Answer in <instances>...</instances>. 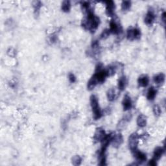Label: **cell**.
<instances>
[{"instance_id":"1","label":"cell","mask_w":166,"mask_h":166,"mask_svg":"<svg viewBox=\"0 0 166 166\" xmlns=\"http://www.w3.org/2000/svg\"><path fill=\"white\" fill-rule=\"evenodd\" d=\"M88 15L85 19L82 22V26L86 30H89L91 32H94L97 29L100 23V19L96 16L93 12L90 10L88 13Z\"/></svg>"},{"instance_id":"2","label":"cell","mask_w":166,"mask_h":166,"mask_svg":"<svg viewBox=\"0 0 166 166\" xmlns=\"http://www.w3.org/2000/svg\"><path fill=\"white\" fill-rule=\"evenodd\" d=\"M90 105L92 108L93 117L95 120H98L102 117V113L99 105V101L97 96L95 95H92L90 97Z\"/></svg>"},{"instance_id":"3","label":"cell","mask_w":166,"mask_h":166,"mask_svg":"<svg viewBox=\"0 0 166 166\" xmlns=\"http://www.w3.org/2000/svg\"><path fill=\"white\" fill-rule=\"evenodd\" d=\"M126 38L129 40H138L141 38V31L137 28H131L126 32Z\"/></svg>"},{"instance_id":"4","label":"cell","mask_w":166,"mask_h":166,"mask_svg":"<svg viewBox=\"0 0 166 166\" xmlns=\"http://www.w3.org/2000/svg\"><path fill=\"white\" fill-rule=\"evenodd\" d=\"M140 138V135L137 133H132L129 138V149L132 151L137 149L138 145V140Z\"/></svg>"},{"instance_id":"5","label":"cell","mask_w":166,"mask_h":166,"mask_svg":"<svg viewBox=\"0 0 166 166\" xmlns=\"http://www.w3.org/2000/svg\"><path fill=\"white\" fill-rule=\"evenodd\" d=\"M109 30L110 33H113L114 35H120L123 32L122 27L115 20H112L110 22Z\"/></svg>"},{"instance_id":"6","label":"cell","mask_w":166,"mask_h":166,"mask_svg":"<svg viewBox=\"0 0 166 166\" xmlns=\"http://www.w3.org/2000/svg\"><path fill=\"white\" fill-rule=\"evenodd\" d=\"M132 153H133L134 156L136 160V162L138 163V164H142V163L146 161L147 156L144 153L138 150V149L134 150V151H132Z\"/></svg>"},{"instance_id":"7","label":"cell","mask_w":166,"mask_h":166,"mask_svg":"<svg viewBox=\"0 0 166 166\" xmlns=\"http://www.w3.org/2000/svg\"><path fill=\"white\" fill-rule=\"evenodd\" d=\"M123 138L121 134L117 133V134H113L111 143L112 145L114 147L118 148L123 143Z\"/></svg>"},{"instance_id":"8","label":"cell","mask_w":166,"mask_h":166,"mask_svg":"<svg viewBox=\"0 0 166 166\" xmlns=\"http://www.w3.org/2000/svg\"><path fill=\"white\" fill-rule=\"evenodd\" d=\"M106 4V13L108 16H113L114 15V10H115V3L113 1H105Z\"/></svg>"},{"instance_id":"9","label":"cell","mask_w":166,"mask_h":166,"mask_svg":"<svg viewBox=\"0 0 166 166\" xmlns=\"http://www.w3.org/2000/svg\"><path fill=\"white\" fill-rule=\"evenodd\" d=\"M106 135L107 134L105 133L104 129L102 128L99 127L96 129L94 136H93V139H94L95 141H101L103 140Z\"/></svg>"},{"instance_id":"10","label":"cell","mask_w":166,"mask_h":166,"mask_svg":"<svg viewBox=\"0 0 166 166\" xmlns=\"http://www.w3.org/2000/svg\"><path fill=\"white\" fill-rule=\"evenodd\" d=\"M123 109L124 110H129L131 109L132 107V102L131 100V98L128 94H126L124 97H123V101H122Z\"/></svg>"},{"instance_id":"11","label":"cell","mask_w":166,"mask_h":166,"mask_svg":"<svg viewBox=\"0 0 166 166\" xmlns=\"http://www.w3.org/2000/svg\"><path fill=\"white\" fill-rule=\"evenodd\" d=\"M155 14L154 13L153 11H149L147 12L146 17H145V23H146L147 25H152V23L154 22L155 20Z\"/></svg>"},{"instance_id":"12","label":"cell","mask_w":166,"mask_h":166,"mask_svg":"<svg viewBox=\"0 0 166 166\" xmlns=\"http://www.w3.org/2000/svg\"><path fill=\"white\" fill-rule=\"evenodd\" d=\"M138 83L139 86L145 88V87H147L149 83V78L147 75H142L139 77Z\"/></svg>"},{"instance_id":"13","label":"cell","mask_w":166,"mask_h":166,"mask_svg":"<svg viewBox=\"0 0 166 166\" xmlns=\"http://www.w3.org/2000/svg\"><path fill=\"white\" fill-rule=\"evenodd\" d=\"M165 149L162 147H157L154 150V156L153 159L155 160L156 161L159 160L161 158L163 154L164 153Z\"/></svg>"},{"instance_id":"14","label":"cell","mask_w":166,"mask_h":166,"mask_svg":"<svg viewBox=\"0 0 166 166\" xmlns=\"http://www.w3.org/2000/svg\"><path fill=\"white\" fill-rule=\"evenodd\" d=\"M128 84V81L127 78L125 76H122L121 77L119 80H118V88L121 91H123V90H125L126 88V85Z\"/></svg>"},{"instance_id":"15","label":"cell","mask_w":166,"mask_h":166,"mask_svg":"<svg viewBox=\"0 0 166 166\" xmlns=\"http://www.w3.org/2000/svg\"><path fill=\"white\" fill-rule=\"evenodd\" d=\"M165 76L164 73H160L159 74H157L156 76L154 77V81L155 83L158 84V85H160V84H163L165 82Z\"/></svg>"},{"instance_id":"16","label":"cell","mask_w":166,"mask_h":166,"mask_svg":"<svg viewBox=\"0 0 166 166\" xmlns=\"http://www.w3.org/2000/svg\"><path fill=\"white\" fill-rule=\"evenodd\" d=\"M137 125L140 127H145L147 125V117L143 114L139 116L137 118Z\"/></svg>"},{"instance_id":"17","label":"cell","mask_w":166,"mask_h":166,"mask_svg":"<svg viewBox=\"0 0 166 166\" xmlns=\"http://www.w3.org/2000/svg\"><path fill=\"white\" fill-rule=\"evenodd\" d=\"M97 84H98V82L97 81V78H95L94 75H93V76L91 77V78H90V79L88 82V84H87V88H88V90H92L93 89H94V88Z\"/></svg>"},{"instance_id":"18","label":"cell","mask_w":166,"mask_h":166,"mask_svg":"<svg viewBox=\"0 0 166 166\" xmlns=\"http://www.w3.org/2000/svg\"><path fill=\"white\" fill-rule=\"evenodd\" d=\"M156 95V90L154 88V87H151L150 88L149 90H148L147 94V98L148 100L149 101H153L155 99V97Z\"/></svg>"},{"instance_id":"19","label":"cell","mask_w":166,"mask_h":166,"mask_svg":"<svg viewBox=\"0 0 166 166\" xmlns=\"http://www.w3.org/2000/svg\"><path fill=\"white\" fill-rule=\"evenodd\" d=\"M107 98L108 100L109 101H114V99H116V91L114 88H110L108 90L107 93Z\"/></svg>"},{"instance_id":"20","label":"cell","mask_w":166,"mask_h":166,"mask_svg":"<svg viewBox=\"0 0 166 166\" xmlns=\"http://www.w3.org/2000/svg\"><path fill=\"white\" fill-rule=\"evenodd\" d=\"M62 10L64 13H69L71 9V3L69 1H64L62 4Z\"/></svg>"},{"instance_id":"21","label":"cell","mask_w":166,"mask_h":166,"mask_svg":"<svg viewBox=\"0 0 166 166\" xmlns=\"http://www.w3.org/2000/svg\"><path fill=\"white\" fill-rule=\"evenodd\" d=\"M81 162H82V158L78 155H75L72 157L71 158V163L73 165H80Z\"/></svg>"},{"instance_id":"22","label":"cell","mask_w":166,"mask_h":166,"mask_svg":"<svg viewBox=\"0 0 166 166\" xmlns=\"http://www.w3.org/2000/svg\"><path fill=\"white\" fill-rule=\"evenodd\" d=\"M131 7V2L130 1H123L121 3V9L123 11H128Z\"/></svg>"},{"instance_id":"23","label":"cell","mask_w":166,"mask_h":166,"mask_svg":"<svg viewBox=\"0 0 166 166\" xmlns=\"http://www.w3.org/2000/svg\"><path fill=\"white\" fill-rule=\"evenodd\" d=\"M32 6L34 7L35 9V14L37 13V14L38 13L39 10H40V7H42V3L40 1H35L32 2Z\"/></svg>"},{"instance_id":"24","label":"cell","mask_w":166,"mask_h":166,"mask_svg":"<svg viewBox=\"0 0 166 166\" xmlns=\"http://www.w3.org/2000/svg\"><path fill=\"white\" fill-rule=\"evenodd\" d=\"M81 7H82L83 11L88 13L90 11V3L88 1H83L81 4Z\"/></svg>"},{"instance_id":"25","label":"cell","mask_w":166,"mask_h":166,"mask_svg":"<svg viewBox=\"0 0 166 166\" xmlns=\"http://www.w3.org/2000/svg\"><path fill=\"white\" fill-rule=\"evenodd\" d=\"M153 112L154 114H155V115L156 116H159L162 113L160 107L158 105H155V106L153 107Z\"/></svg>"},{"instance_id":"26","label":"cell","mask_w":166,"mask_h":166,"mask_svg":"<svg viewBox=\"0 0 166 166\" xmlns=\"http://www.w3.org/2000/svg\"><path fill=\"white\" fill-rule=\"evenodd\" d=\"M110 34V31L109 29H105L104 31L102 32L101 35L100 36V37L102 39H105V38H108V37H109Z\"/></svg>"},{"instance_id":"27","label":"cell","mask_w":166,"mask_h":166,"mask_svg":"<svg viewBox=\"0 0 166 166\" xmlns=\"http://www.w3.org/2000/svg\"><path fill=\"white\" fill-rule=\"evenodd\" d=\"M68 79L69 82L71 83H74L76 81V77L75 76V75L72 73H69L68 75Z\"/></svg>"},{"instance_id":"28","label":"cell","mask_w":166,"mask_h":166,"mask_svg":"<svg viewBox=\"0 0 166 166\" xmlns=\"http://www.w3.org/2000/svg\"><path fill=\"white\" fill-rule=\"evenodd\" d=\"M156 162L155 160H154L153 158L152 160H150L149 162V165L151 166H156Z\"/></svg>"},{"instance_id":"29","label":"cell","mask_w":166,"mask_h":166,"mask_svg":"<svg viewBox=\"0 0 166 166\" xmlns=\"http://www.w3.org/2000/svg\"><path fill=\"white\" fill-rule=\"evenodd\" d=\"M161 19H162L163 23L165 24V12H163V13L161 16Z\"/></svg>"}]
</instances>
